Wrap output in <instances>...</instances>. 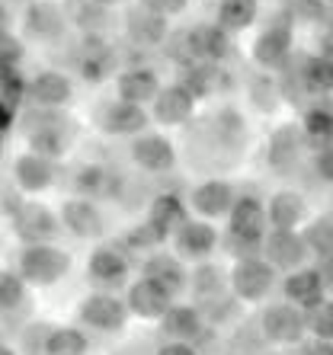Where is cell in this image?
Listing matches in <instances>:
<instances>
[{
  "label": "cell",
  "mask_w": 333,
  "mask_h": 355,
  "mask_svg": "<svg viewBox=\"0 0 333 355\" xmlns=\"http://www.w3.org/2000/svg\"><path fill=\"white\" fill-rule=\"evenodd\" d=\"M23 128L29 135V144H33V154L42 157H58L65 154V148L71 144L74 132H71V122L61 116L58 109H45V106H33L23 116Z\"/></svg>",
  "instance_id": "cell-1"
},
{
  "label": "cell",
  "mask_w": 333,
  "mask_h": 355,
  "mask_svg": "<svg viewBox=\"0 0 333 355\" xmlns=\"http://www.w3.org/2000/svg\"><path fill=\"white\" fill-rule=\"evenodd\" d=\"M67 269H71V257L55 243H26L19 253V279L39 288H49L65 279Z\"/></svg>",
  "instance_id": "cell-2"
},
{
  "label": "cell",
  "mask_w": 333,
  "mask_h": 355,
  "mask_svg": "<svg viewBox=\"0 0 333 355\" xmlns=\"http://www.w3.org/2000/svg\"><path fill=\"white\" fill-rule=\"evenodd\" d=\"M183 221H186L183 202L176 196H157L151 202L148 224H144V227H135V234L128 237V247H154V243L166 240V234H173Z\"/></svg>",
  "instance_id": "cell-3"
},
{
  "label": "cell",
  "mask_w": 333,
  "mask_h": 355,
  "mask_svg": "<svg viewBox=\"0 0 333 355\" xmlns=\"http://www.w3.org/2000/svg\"><path fill=\"white\" fill-rule=\"evenodd\" d=\"M231 291L237 301H263L275 285V269L259 257L237 259L231 269Z\"/></svg>",
  "instance_id": "cell-4"
},
{
  "label": "cell",
  "mask_w": 333,
  "mask_h": 355,
  "mask_svg": "<svg viewBox=\"0 0 333 355\" xmlns=\"http://www.w3.org/2000/svg\"><path fill=\"white\" fill-rule=\"evenodd\" d=\"M231 224H228V237L231 240H244V243H253L259 247V240L266 234V205L259 202L257 196H237L234 198L231 211H228Z\"/></svg>",
  "instance_id": "cell-5"
},
{
  "label": "cell",
  "mask_w": 333,
  "mask_h": 355,
  "mask_svg": "<svg viewBox=\"0 0 333 355\" xmlns=\"http://www.w3.org/2000/svg\"><path fill=\"white\" fill-rule=\"evenodd\" d=\"M259 253L266 257V263L273 266V269H285V272L305 266V259L311 257L308 247H305V240H301V234L285 231V227H273V231L263 234Z\"/></svg>",
  "instance_id": "cell-6"
},
{
  "label": "cell",
  "mask_w": 333,
  "mask_h": 355,
  "mask_svg": "<svg viewBox=\"0 0 333 355\" xmlns=\"http://www.w3.org/2000/svg\"><path fill=\"white\" fill-rule=\"evenodd\" d=\"M259 327H263V336L269 343H279V346H295L305 339V311L295 304H269L259 317Z\"/></svg>",
  "instance_id": "cell-7"
},
{
  "label": "cell",
  "mask_w": 333,
  "mask_h": 355,
  "mask_svg": "<svg viewBox=\"0 0 333 355\" xmlns=\"http://www.w3.org/2000/svg\"><path fill=\"white\" fill-rule=\"evenodd\" d=\"M125 320H128V307H125L122 297L109 295V291H96V295L80 301V323L90 327V330L112 333L122 330Z\"/></svg>",
  "instance_id": "cell-8"
},
{
  "label": "cell",
  "mask_w": 333,
  "mask_h": 355,
  "mask_svg": "<svg viewBox=\"0 0 333 355\" xmlns=\"http://www.w3.org/2000/svg\"><path fill=\"white\" fill-rule=\"evenodd\" d=\"M13 227H17L23 243H51L61 234V221L58 215H51L45 205L35 202H23L13 211Z\"/></svg>",
  "instance_id": "cell-9"
},
{
  "label": "cell",
  "mask_w": 333,
  "mask_h": 355,
  "mask_svg": "<svg viewBox=\"0 0 333 355\" xmlns=\"http://www.w3.org/2000/svg\"><path fill=\"white\" fill-rule=\"evenodd\" d=\"M132 160L148 173H166V170L176 166V150L170 144V138H164V135L142 132L132 141Z\"/></svg>",
  "instance_id": "cell-10"
},
{
  "label": "cell",
  "mask_w": 333,
  "mask_h": 355,
  "mask_svg": "<svg viewBox=\"0 0 333 355\" xmlns=\"http://www.w3.org/2000/svg\"><path fill=\"white\" fill-rule=\"evenodd\" d=\"M26 33L39 42H61L67 33V19L65 10L55 0H33L26 10Z\"/></svg>",
  "instance_id": "cell-11"
},
{
  "label": "cell",
  "mask_w": 333,
  "mask_h": 355,
  "mask_svg": "<svg viewBox=\"0 0 333 355\" xmlns=\"http://www.w3.org/2000/svg\"><path fill=\"white\" fill-rule=\"evenodd\" d=\"M157 320H160V333L170 343H196L205 333V317H202L199 307L192 304H170Z\"/></svg>",
  "instance_id": "cell-12"
},
{
  "label": "cell",
  "mask_w": 333,
  "mask_h": 355,
  "mask_svg": "<svg viewBox=\"0 0 333 355\" xmlns=\"http://www.w3.org/2000/svg\"><path fill=\"white\" fill-rule=\"evenodd\" d=\"M58 221L80 240L100 237V234L106 231V218H103L100 205H96L93 198H71V202H65Z\"/></svg>",
  "instance_id": "cell-13"
},
{
  "label": "cell",
  "mask_w": 333,
  "mask_h": 355,
  "mask_svg": "<svg viewBox=\"0 0 333 355\" xmlns=\"http://www.w3.org/2000/svg\"><path fill=\"white\" fill-rule=\"evenodd\" d=\"M173 240H176V253H180V257L199 263V259H208L215 253L218 231L205 221V218H202V221H189V218H186V221L173 231Z\"/></svg>",
  "instance_id": "cell-14"
},
{
  "label": "cell",
  "mask_w": 333,
  "mask_h": 355,
  "mask_svg": "<svg viewBox=\"0 0 333 355\" xmlns=\"http://www.w3.org/2000/svg\"><path fill=\"white\" fill-rule=\"evenodd\" d=\"M289 51H291V17L282 13V17H275L273 26L257 39L253 58L263 67H279V64H285Z\"/></svg>",
  "instance_id": "cell-15"
},
{
  "label": "cell",
  "mask_w": 333,
  "mask_h": 355,
  "mask_svg": "<svg viewBox=\"0 0 333 355\" xmlns=\"http://www.w3.org/2000/svg\"><path fill=\"white\" fill-rule=\"evenodd\" d=\"M234 198H237V192H234L231 182L225 180H205L199 182L196 189H192L189 196V205L196 215H202L205 221H212V218H221L231 211Z\"/></svg>",
  "instance_id": "cell-16"
},
{
  "label": "cell",
  "mask_w": 333,
  "mask_h": 355,
  "mask_svg": "<svg viewBox=\"0 0 333 355\" xmlns=\"http://www.w3.org/2000/svg\"><path fill=\"white\" fill-rule=\"evenodd\" d=\"M87 272L96 285L103 288H119L125 279H128V257H125L119 247H96L90 253V263H87Z\"/></svg>",
  "instance_id": "cell-17"
},
{
  "label": "cell",
  "mask_w": 333,
  "mask_h": 355,
  "mask_svg": "<svg viewBox=\"0 0 333 355\" xmlns=\"http://www.w3.org/2000/svg\"><path fill=\"white\" fill-rule=\"evenodd\" d=\"M285 297L289 304L295 307H314L317 301H324V291H327V272L321 269H291L289 279H285Z\"/></svg>",
  "instance_id": "cell-18"
},
{
  "label": "cell",
  "mask_w": 333,
  "mask_h": 355,
  "mask_svg": "<svg viewBox=\"0 0 333 355\" xmlns=\"http://www.w3.org/2000/svg\"><path fill=\"white\" fill-rule=\"evenodd\" d=\"M151 116L144 112V106H135V103H106L100 109V125L106 135H142L148 128Z\"/></svg>",
  "instance_id": "cell-19"
},
{
  "label": "cell",
  "mask_w": 333,
  "mask_h": 355,
  "mask_svg": "<svg viewBox=\"0 0 333 355\" xmlns=\"http://www.w3.org/2000/svg\"><path fill=\"white\" fill-rule=\"evenodd\" d=\"M154 103V119L160 125H183L196 109V96L186 90L183 83H173L166 90H157V96L151 99Z\"/></svg>",
  "instance_id": "cell-20"
},
{
  "label": "cell",
  "mask_w": 333,
  "mask_h": 355,
  "mask_svg": "<svg viewBox=\"0 0 333 355\" xmlns=\"http://www.w3.org/2000/svg\"><path fill=\"white\" fill-rule=\"evenodd\" d=\"M170 304H173V295H166L160 285H154V282H148V279L135 282L132 288H128V297H125L128 314H138V317H144V320H157Z\"/></svg>",
  "instance_id": "cell-21"
},
{
  "label": "cell",
  "mask_w": 333,
  "mask_h": 355,
  "mask_svg": "<svg viewBox=\"0 0 333 355\" xmlns=\"http://www.w3.org/2000/svg\"><path fill=\"white\" fill-rule=\"evenodd\" d=\"M74 87L71 77H65L61 71H42L39 77H33L29 83V103L33 106H45V109H61L71 99Z\"/></svg>",
  "instance_id": "cell-22"
},
{
  "label": "cell",
  "mask_w": 333,
  "mask_h": 355,
  "mask_svg": "<svg viewBox=\"0 0 333 355\" xmlns=\"http://www.w3.org/2000/svg\"><path fill=\"white\" fill-rule=\"evenodd\" d=\"M125 33H128V39H132L135 45H144V49L160 45V42L166 39V17L151 13V10H144V7H132L125 13Z\"/></svg>",
  "instance_id": "cell-23"
},
{
  "label": "cell",
  "mask_w": 333,
  "mask_h": 355,
  "mask_svg": "<svg viewBox=\"0 0 333 355\" xmlns=\"http://www.w3.org/2000/svg\"><path fill=\"white\" fill-rule=\"evenodd\" d=\"M144 279L154 282V285H160V288L166 291V295H180V291L186 288V269L183 263L176 257H166V253H154V257L144 259Z\"/></svg>",
  "instance_id": "cell-24"
},
{
  "label": "cell",
  "mask_w": 333,
  "mask_h": 355,
  "mask_svg": "<svg viewBox=\"0 0 333 355\" xmlns=\"http://www.w3.org/2000/svg\"><path fill=\"white\" fill-rule=\"evenodd\" d=\"M116 90H119V99L122 103H135V106H144L151 99L157 96L160 83H157V74L151 67H132V71H122L116 80Z\"/></svg>",
  "instance_id": "cell-25"
},
{
  "label": "cell",
  "mask_w": 333,
  "mask_h": 355,
  "mask_svg": "<svg viewBox=\"0 0 333 355\" xmlns=\"http://www.w3.org/2000/svg\"><path fill=\"white\" fill-rule=\"evenodd\" d=\"M13 176H17L19 189L45 192L55 182V164H51V157H42V154H23L13 164Z\"/></svg>",
  "instance_id": "cell-26"
},
{
  "label": "cell",
  "mask_w": 333,
  "mask_h": 355,
  "mask_svg": "<svg viewBox=\"0 0 333 355\" xmlns=\"http://www.w3.org/2000/svg\"><path fill=\"white\" fill-rule=\"evenodd\" d=\"M305 211H308V205H305V198H301L298 192H289V189L275 192V196L269 198V205H266V224L291 231V227L305 218Z\"/></svg>",
  "instance_id": "cell-27"
},
{
  "label": "cell",
  "mask_w": 333,
  "mask_h": 355,
  "mask_svg": "<svg viewBox=\"0 0 333 355\" xmlns=\"http://www.w3.org/2000/svg\"><path fill=\"white\" fill-rule=\"evenodd\" d=\"M74 189L80 192V198H106V196H116L119 189V176L109 173L106 166H80L74 176Z\"/></svg>",
  "instance_id": "cell-28"
},
{
  "label": "cell",
  "mask_w": 333,
  "mask_h": 355,
  "mask_svg": "<svg viewBox=\"0 0 333 355\" xmlns=\"http://www.w3.org/2000/svg\"><path fill=\"white\" fill-rule=\"evenodd\" d=\"M192 295L199 297V301H208V297H218L225 295L228 282H225V269L218 263H208V259H199V266L192 269Z\"/></svg>",
  "instance_id": "cell-29"
},
{
  "label": "cell",
  "mask_w": 333,
  "mask_h": 355,
  "mask_svg": "<svg viewBox=\"0 0 333 355\" xmlns=\"http://www.w3.org/2000/svg\"><path fill=\"white\" fill-rule=\"evenodd\" d=\"M87 349H90V339L77 327H51L42 355H87Z\"/></svg>",
  "instance_id": "cell-30"
},
{
  "label": "cell",
  "mask_w": 333,
  "mask_h": 355,
  "mask_svg": "<svg viewBox=\"0 0 333 355\" xmlns=\"http://www.w3.org/2000/svg\"><path fill=\"white\" fill-rule=\"evenodd\" d=\"M112 64H116V55L106 49V42H103L100 35H90V39L83 42L80 67H83V74H87V80H103Z\"/></svg>",
  "instance_id": "cell-31"
},
{
  "label": "cell",
  "mask_w": 333,
  "mask_h": 355,
  "mask_svg": "<svg viewBox=\"0 0 333 355\" xmlns=\"http://www.w3.org/2000/svg\"><path fill=\"white\" fill-rule=\"evenodd\" d=\"M257 19V0H221L218 7V29L241 33Z\"/></svg>",
  "instance_id": "cell-32"
},
{
  "label": "cell",
  "mask_w": 333,
  "mask_h": 355,
  "mask_svg": "<svg viewBox=\"0 0 333 355\" xmlns=\"http://www.w3.org/2000/svg\"><path fill=\"white\" fill-rule=\"evenodd\" d=\"M269 164L275 170H291L298 164V135L295 128H279L269 141Z\"/></svg>",
  "instance_id": "cell-33"
},
{
  "label": "cell",
  "mask_w": 333,
  "mask_h": 355,
  "mask_svg": "<svg viewBox=\"0 0 333 355\" xmlns=\"http://www.w3.org/2000/svg\"><path fill=\"white\" fill-rule=\"evenodd\" d=\"M215 135L225 148H241V144H247V122L234 109H221L215 119Z\"/></svg>",
  "instance_id": "cell-34"
},
{
  "label": "cell",
  "mask_w": 333,
  "mask_h": 355,
  "mask_svg": "<svg viewBox=\"0 0 333 355\" xmlns=\"http://www.w3.org/2000/svg\"><path fill=\"white\" fill-rule=\"evenodd\" d=\"M74 23L80 26L83 33L100 35L103 29H109V23H112V13H109V7H103V3L80 0V3H77V10H74Z\"/></svg>",
  "instance_id": "cell-35"
},
{
  "label": "cell",
  "mask_w": 333,
  "mask_h": 355,
  "mask_svg": "<svg viewBox=\"0 0 333 355\" xmlns=\"http://www.w3.org/2000/svg\"><path fill=\"white\" fill-rule=\"evenodd\" d=\"M225 71H218V64H199L196 71L189 74V83H183L186 90L192 96H208V93H215L218 87H225Z\"/></svg>",
  "instance_id": "cell-36"
},
{
  "label": "cell",
  "mask_w": 333,
  "mask_h": 355,
  "mask_svg": "<svg viewBox=\"0 0 333 355\" xmlns=\"http://www.w3.org/2000/svg\"><path fill=\"white\" fill-rule=\"evenodd\" d=\"M301 240H305L308 253H317L321 259H330V250H333V224H330V215L317 218L308 231H305V237H301Z\"/></svg>",
  "instance_id": "cell-37"
},
{
  "label": "cell",
  "mask_w": 333,
  "mask_h": 355,
  "mask_svg": "<svg viewBox=\"0 0 333 355\" xmlns=\"http://www.w3.org/2000/svg\"><path fill=\"white\" fill-rule=\"evenodd\" d=\"M26 301V282L10 269H0V314H13Z\"/></svg>",
  "instance_id": "cell-38"
},
{
  "label": "cell",
  "mask_w": 333,
  "mask_h": 355,
  "mask_svg": "<svg viewBox=\"0 0 333 355\" xmlns=\"http://www.w3.org/2000/svg\"><path fill=\"white\" fill-rule=\"evenodd\" d=\"M196 51L208 55V58H228L231 55V39H228L225 29H202L199 39H196Z\"/></svg>",
  "instance_id": "cell-39"
},
{
  "label": "cell",
  "mask_w": 333,
  "mask_h": 355,
  "mask_svg": "<svg viewBox=\"0 0 333 355\" xmlns=\"http://www.w3.org/2000/svg\"><path fill=\"white\" fill-rule=\"evenodd\" d=\"M305 330L314 333L317 339L333 336V311L327 301H317L314 307H308V314H305Z\"/></svg>",
  "instance_id": "cell-40"
},
{
  "label": "cell",
  "mask_w": 333,
  "mask_h": 355,
  "mask_svg": "<svg viewBox=\"0 0 333 355\" xmlns=\"http://www.w3.org/2000/svg\"><path fill=\"white\" fill-rule=\"evenodd\" d=\"M199 311H202V317H205V320L225 323V320H231V317L237 314V297H225V295L208 297V301H202Z\"/></svg>",
  "instance_id": "cell-41"
},
{
  "label": "cell",
  "mask_w": 333,
  "mask_h": 355,
  "mask_svg": "<svg viewBox=\"0 0 333 355\" xmlns=\"http://www.w3.org/2000/svg\"><path fill=\"white\" fill-rule=\"evenodd\" d=\"M250 96H253V103H257L259 112H273V109L279 106V93H275V83L269 80V77H259V80H253V87H250Z\"/></svg>",
  "instance_id": "cell-42"
},
{
  "label": "cell",
  "mask_w": 333,
  "mask_h": 355,
  "mask_svg": "<svg viewBox=\"0 0 333 355\" xmlns=\"http://www.w3.org/2000/svg\"><path fill=\"white\" fill-rule=\"evenodd\" d=\"M285 10H289L291 19H321L327 13L324 0H285Z\"/></svg>",
  "instance_id": "cell-43"
},
{
  "label": "cell",
  "mask_w": 333,
  "mask_h": 355,
  "mask_svg": "<svg viewBox=\"0 0 333 355\" xmlns=\"http://www.w3.org/2000/svg\"><path fill=\"white\" fill-rule=\"evenodd\" d=\"M49 333H51V323H29V327L19 333V339H23V349L29 355H42Z\"/></svg>",
  "instance_id": "cell-44"
},
{
  "label": "cell",
  "mask_w": 333,
  "mask_h": 355,
  "mask_svg": "<svg viewBox=\"0 0 333 355\" xmlns=\"http://www.w3.org/2000/svg\"><path fill=\"white\" fill-rule=\"evenodd\" d=\"M305 80H308L311 90H327V87H330V61H327V58L324 61H321V58L308 61Z\"/></svg>",
  "instance_id": "cell-45"
},
{
  "label": "cell",
  "mask_w": 333,
  "mask_h": 355,
  "mask_svg": "<svg viewBox=\"0 0 333 355\" xmlns=\"http://www.w3.org/2000/svg\"><path fill=\"white\" fill-rule=\"evenodd\" d=\"M189 0H138V7L151 10V13H160V17H176L183 13Z\"/></svg>",
  "instance_id": "cell-46"
},
{
  "label": "cell",
  "mask_w": 333,
  "mask_h": 355,
  "mask_svg": "<svg viewBox=\"0 0 333 355\" xmlns=\"http://www.w3.org/2000/svg\"><path fill=\"white\" fill-rule=\"evenodd\" d=\"M19 55H23V45L0 33V64H13V61H19Z\"/></svg>",
  "instance_id": "cell-47"
},
{
  "label": "cell",
  "mask_w": 333,
  "mask_h": 355,
  "mask_svg": "<svg viewBox=\"0 0 333 355\" xmlns=\"http://www.w3.org/2000/svg\"><path fill=\"white\" fill-rule=\"evenodd\" d=\"M308 132L314 135H321V138H327V135H330V112H321V109H314V112H311L308 116Z\"/></svg>",
  "instance_id": "cell-48"
},
{
  "label": "cell",
  "mask_w": 333,
  "mask_h": 355,
  "mask_svg": "<svg viewBox=\"0 0 333 355\" xmlns=\"http://www.w3.org/2000/svg\"><path fill=\"white\" fill-rule=\"evenodd\" d=\"M298 355H333V349H330V339H308V343H301V349H298Z\"/></svg>",
  "instance_id": "cell-49"
},
{
  "label": "cell",
  "mask_w": 333,
  "mask_h": 355,
  "mask_svg": "<svg viewBox=\"0 0 333 355\" xmlns=\"http://www.w3.org/2000/svg\"><path fill=\"white\" fill-rule=\"evenodd\" d=\"M157 355H199L192 349V343H166L157 349Z\"/></svg>",
  "instance_id": "cell-50"
},
{
  "label": "cell",
  "mask_w": 333,
  "mask_h": 355,
  "mask_svg": "<svg viewBox=\"0 0 333 355\" xmlns=\"http://www.w3.org/2000/svg\"><path fill=\"white\" fill-rule=\"evenodd\" d=\"M317 173L324 176V182L330 180V150H321V154H317Z\"/></svg>",
  "instance_id": "cell-51"
},
{
  "label": "cell",
  "mask_w": 333,
  "mask_h": 355,
  "mask_svg": "<svg viewBox=\"0 0 333 355\" xmlns=\"http://www.w3.org/2000/svg\"><path fill=\"white\" fill-rule=\"evenodd\" d=\"M93 3H103V7H116V3H122V0H93Z\"/></svg>",
  "instance_id": "cell-52"
},
{
  "label": "cell",
  "mask_w": 333,
  "mask_h": 355,
  "mask_svg": "<svg viewBox=\"0 0 333 355\" xmlns=\"http://www.w3.org/2000/svg\"><path fill=\"white\" fill-rule=\"evenodd\" d=\"M0 355H17V352H13L10 346H0Z\"/></svg>",
  "instance_id": "cell-53"
},
{
  "label": "cell",
  "mask_w": 333,
  "mask_h": 355,
  "mask_svg": "<svg viewBox=\"0 0 333 355\" xmlns=\"http://www.w3.org/2000/svg\"><path fill=\"white\" fill-rule=\"evenodd\" d=\"M0 26H3V10H0Z\"/></svg>",
  "instance_id": "cell-54"
}]
</instances>
